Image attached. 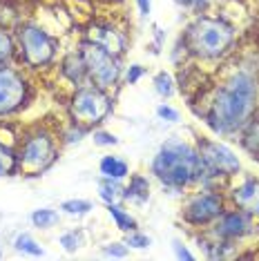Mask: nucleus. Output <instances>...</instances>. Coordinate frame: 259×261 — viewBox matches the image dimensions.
<instances>
[{
	"mask_svg": "<svg viewBox=\"0 0 259 261\" xmlns=\"http://www.w3.org/2000/svg\"><path fill=\"white\" fill-rule=\"evenodd\" d=\"M257 83L248 72H237L217 90L210 103L208 123L221 134L244 127L255 110Z\"/></svg>",
	"mask_w": 259,
	"mask_h": 261,
	"instance_id": "1",
	"label": "nucleus"
},
{
	"mask_svg": "<svg viewBox=\"0 0 259 261\" xmlns=\"http://www.w3.org/2000/svg\"><path fill=\"white\" fill-rule=\"evenodd\" d=\"M201 161L199 152L184 141L170 139L161 145L152 161V174L161 183L172 188H184L201 174Z\"/></svg>",
	"mask_w": 259,
	"mask_h": 261,
	"instance_id": "2",
	"label": "nucleus"
},
{
	"mask_svg": "<svg viewBox=\"0 0 259 261\" xmlns=\"http://www.w3.org/2000/svg\"><path fill=\"white\" fill-rule=\"evenodd\" d=\"M235 40V29L219 18L201 16L188 27L186 45L199 58H219L230 49Z\"/></svg>",
	"mask_w": 259,
	"mask_h": 261,
	"instance_id": "3",
	"label": "nucleus"
},
{
	"mask_svg": "<svg viewBox=\"0 0 259 261\" xmlns=\"http://www.w3.org/2000/svg\"><path fill=\"white\" fill-rule=\"evenodd\" d=\"M16 159H18V170L25 172L27 176H36L45 172L56 159V145L51 134L43 132V129L29 134Z\"/></svg>",
	"mask_w": 259,
	"mask_h": 261,
	"instance_id": "4",
	"label": "nucleus"
},
{
	"mask_svg": "<svg viewBox=\"0 0 259 261\" xmlns=\"http://www.w3.org/2000/svg\"><path fill=\"white\" fill-rule=\"evenodd\" d=\"M110 110L112 100L101 87H81L69 105L74 123H79V125H92V123L103 121L110 114Z\"/></svg>",
	"mask_w": 259,
	"mask_h": 261,
	"instance_id": "5",
	"label": "nucleus"
},
{
	"mask_svg": "<svg viewBox=\"0 0 259 261\" xmlns=\"http://www.w3.org/2000/svg\"><path fill=\"white\" fill-rule=\"evenodd\" d=\"M81 56H83L87 74L96 83V87L108 90V87H112L119 81L121 72H119V65H116V58L112 56L110 51H105L101 45L85 40L83 47H81Z\"/></svg>",
	"mask_w": 259,
	"mask_h": 261,
	"instance_id": "6",
	"label": "nucleus"
},
{
	"mask_svg": "<svg viewBox=\"0 0 259 261\" xmlns=\"http://www.w3.org/2000/svg\"><path fill=\"white\" fill-rule=\"evenodd\" d=\"M18 40H20V49H22V56H25V63L32 65V67L47 65L56 54V40L47 32H43L40 27H34V25L22 27L18 34Z\"/></svg>",
	"mask_w": 259,
	"mask_h": 261,
	"instance_id": "7",
	"label": "nucleus"
},
{
	"mask_svg": "<svg viewBox=\"0 0 259 261\" xmlns=\"http://www.w3.org/2000/svg\"><path fill=\"white\" fill-rule=\"evenodd\" d=\"M199 161L201 170L215 176H230L239 172V161L230 147L217 143V141H201L199 143Z\"/></svg>",
	"mask_w": 259,
	"mask_h": 261,
	"instance_id": "8",
	"label": "nucleus"
},
{
	"mask_svg": "<svg viewBox=\"0 0 259 261\" xmlns=\"http://www.w3.org/2000/svg\"><path fill=\"white\" fill-rule=\"evenodd\" d=\"M27 83L9 67H0V114L18 110L25 100Z\"/></svg>",
	"mask_w": 259,
	"mask_h": 261,
	"instance_id": "9",
	"label": "nucleus"
},
{
	"mask_svg": "<svg viewBox=\"0 0 259 261\" xmlns=\"http://www.w3.org/2000/svg\"><path fill=\"white\" fill-rule=\"evenodd\" d=\"M221 212H223V203L219 194L203 192L190 199V203L184 210V219L192 225H203L217 217H221Z\"/></svg>",
	"mask_w": 259,
	"mask_h": 261,
	"instance_id": "10",
	"label": "nucleus"
},
{
	"mask_svg": "<svg viewBox=\"0 0 259 261\" xmlns=\"http://www.w3.org/2000/svg\"><path fill=\"white\" fill-rule=\"evenodd\" d=\"M250 228H252V221H250L248 212L235 210V212H226V215H221V219L217 221L215 234L223 237V239H237V237L248 234Z\"/></svg>",
	"mask_w": 259,
	"mask_h": 261,
	"instance_id": "11",
	"label": "nucleus"
},
{
	"mask_svg": "<svg viewBox=\"0 0 259 261\" xmlns=\"http://www.w3.org/2000/svg\"><path fill=\"white\" fill-rule=\"evenodd\" d=\"M87 40L101 45L112 56H119V54H123V49H125V38H123V34L116 32L112 25H103V22H96V25L90 27Z\"/></svg>",
	"mask_w": 259,
	"mask_h": 261,
	"instance_id": "12",
	"label": "nucleus"
},
{
	"mask_svg": "<svg viewBox=\"0 0 259 261\" xmlns=\"http://www.w3.org/2000/svg\"><path fill=\"white\" fill-rule=\"evenodd\" d=\"M232 201L237 203L244 212H248L252 217H259V181L248 179L244 181L239 188L232 190Z\"/></svg>",
	"mask_w": 259,
	"mask_h": 261,
	"instance_id": "13",
	"label": "nucleus"
},
{
	"mask_svg": "<svg viewBox=\"0 0 259 261\" xmlns=\"http://www.w3.org/2000/svg\"><path fill=\"white\" fill-rule=\"evenodd\" d=\"M63 74L67 76L72 83H76V85H81L87 74V67H85V61L81 54H69L67 58H65L63 63Z\"/></svg>",
	"mask_w": 259,
	"mask_h": 261,
	"instance_id": "14",
	"label": "nucleus"
},
{
	"mask_svg": "<svg viewBox=\"0 0 259 261\" xmlns=\"http://www.w3.org/2000/svg\"><path fill=\"white\" fill-rule=\"evenodd\" d=\"M127 172H130V168L123 159H119V156H103L101 159V174H105L108 179L121 181L127 176Z\"/></svg>",
	"mask_w": 259,
	"mask_h": 261,
	"instance_id": "15",
	"label": "nucleus"
},
{
	"mask_svg": "<svg viewBox=\"0 0 259 261\" xmlns=\"http://www.w3.org/2000/svg\"><path fill=\"white\" fill-rule=\"evenodd\" d=\"M150 194V186H148V179L141 174H134L132 179H130V186L125 188V194L123 197L130 199V201H145Z\"/></svg>",
	"mask_w": 259,
	"mask_h": 261,
	"instance_id": "16",
	"label": "nucleus"
},
{
	"mask_svg": "<svg viewBox=\"0 0 259 261\" xmlns=\"http://www.w3.org/2000/svg\"><path fill=\"white\" fill-rule=\"evenodd\" d=\"M110 217L114 219L116 228L123 230V232H132V230L137 228V221L130 217V212H125L121 205H116V203H110Z\"/></svg>",
	"mask_w": 259,
	"mask_h": 261,
	"instance_id": "17",
	"label": "nucleus"
},
{
	"mask_svg": "<svg viewBox=\"0 0 259 261\" xmlns=\"http://www.w3.org/2000/svg\"><path fill=\"white\" fill-rule=\"evenodd\" d=\"M18 170V159L16 154L0 143V176H9Z\"/></svg>",
	"mask_w": 259,
	"mask_h": 261,
	"instance_id": "18",
	"label": "nucleus"
},
{
	"mask_svg": "<svg viewBox=\"0 0 259 261\" xmlns=\"http://www.w3.org/2000/svg\"><path fill=\"white\" fill-rule=\"evenodd\" d=\"M98 190H101V199L108 201V203H116V199H121V186L116 179H108L105 176V181H101Z\"/></svg>",
	"mask_w": 259,
	"mask_h": 261,
	"instance_id": "19",
	"label": "nucleus"
},
{
	"mask_svg": "<svg viewBox=\"0 0 259 261\" xmlns=\"http://www.w3.org/2000/svg\"><path fill=\"white\" fill-rule=\"evenodd\" d=\"M32 221L36 228H51V225L58 223V212L49 210V207H43V210H36L32 215Z\"/></svg>",
	"mask_w": 259,
	"mask_h": 261,
	"instance_id": "20",
	"label": "nucleus"
},
{
	"mask_svg": "<svg viewBox=\"0 0 259 261\" xmlns=\"http://www.w3.org/2000/svg\"><path fill=\"white\" fill-rule=\"evenodd\" d=\"M14 246H16V250L29 252V254H34V257H40V254H43V248H40L29 234H18L14 241Z\"/></svg>",
	"mask_w": 259,
	"mask_h": 261,
	"instance_id": "21",
	"label": "nucleus"
},
{
	"mask_svg": "<svg viewBox=\"0 0 259 261\" xmlns=\"http://www.w3.org/2000/svg\"><path fill=\"white\" fill-rule=\"evenodd\" d=\"M61 210H65L67 215H87L92 210V203L83 199H72V201H65L61 205Z\"/></svg>",
	"mask_w": 259,
	"mask_h": 261,
	"instance_id": "22",
	"label": "nucleus"
},
{
	"mask_svg": "<svg viewBox=\"0 0 259 261\" xmlns=\"http://www.w3.org/2000/svg\"><path fill=\"white\" fill-rule=\"evenodd\" d=\"M16 47H14V40L5 29H0V63H7L11 56H14Z\"/></svg>",
	"mask_w": 259,
	"mask_h": 261,
	"instance_id": "23",
	"label": "nucleus"
},
{
	"mask_svg": "<svg viewBox=\"0 0 259 261\" xmlns=\"http://www.w3.org/2000/svg\"><path fill=\"white\" fill-rule=\"evenodd\" d=\"M244 145L248 147L252 154H259V121H252L248 125V132L244 136Z\"/></svg>",
	"mask_w": 259,
	"mask_h": 261,
	"instance_id": "24",
	"label": "nucleus"
},
{
	"mask_svg": "<svg viewBox=\"0 0 259 261\" xmlns=\"http://www.w3.org/2000/svg\"><path fill=\"white\" fill-rule=\"evenodd\" d=\"M154 87H157V92L161 94V96H170V94L174 92V87H172V76L166 74V72L157 74V76H154Z\"/></svg>",
	"mask_w": 259,
	"mask_h": 261,
	"instance_id": "25",
	"label": "nucleus"
},
{
	"mask_svg": "<svg viewBox=\"0 0 259 261\" xmlns=\"http://www.w3.org/2000/svg\"><path fill=\"white\" fill-rule=\"evenodd\" d=\"M81 243H83V232H76V230H72V232H67V234L61 237V246H63L67 252L79 250Z\"/></svg>",
	"mask_w": 259,
	"mask_h": 261,
	"instance_id": "26",
	"label": "nucleus"
},
{
	"mask_svg": "<svg viewBox=\"0 0 259 261\" xmlns=\"http://www.w3.org/2000/svg\"><path fill=\"white\" fill-rule=\"evenodd\" d=\"M150 243H152V239H150V237H145V234H139V232H134V230H132V234L127 237V246H132V248H139V250H143V248H150Z\"/></svg>",
	"mask_w": 259,
	"mask_h": 261,
	"instance_id": "27",
	"label": "nucleus"
},
{
	"mask_svg": "<svg viewBox=\"0 0 259 261\" xmlns=\"http://www.w3.org/2000/svg\"><path fill=\"white\" fill-rule=\"evenodd\" d=\"M94 143L96 145H114V143H119V139L110 132H94Z\"/></svg>",
	"mask_w": 259,
	"mask_h": 261,
	"instance_id": "28",
	"label": "nucleus"
},
{
	"mask_svg": "<svg viewBox=\"0 0 259 261\" xmlns=\"http://www.w3.org/2000/svg\"><path fill=\"white\" fill-rule=\"evenodd\" d=\"M157 114H159V118H166V121H179V112L168 108V105H159Z\"/></svg>",
	"mask_w": 259,
	"mask_h": 261,
	"instance_id": "29",
	"label": "nucleus"
},
{
	"mask_svg": "<svg viewBox=\"0 0 259 261\" xmlns=\"http://www.w3.org/2000/svg\"><path fill=\"white\" fill-rule=\"evenodd\" d=\"M176 5H181V7L186 9H194V11H201L205 5H208V0H174Z\"/></svg>",
	"mask_w": 259,
	"mask_h": 261,
	"instance_id": "30",
	"label": "nucleus"
},
{
	"mask_svg": "<svg viewBox=\"0 0 259 261\" xmlns=\"http://www.w3.org/2000/svg\"><path fill=\"white\" fill-rule=\"evenodd\" d=\"M127 248L121 246V243H112V246L105 248V254H110V257H125Z\"/></svg>",
	"mask_w": 259,
	"mask_h": 261,
	"instance_id": "31",
	"label": "nucleus"
},
{
	"mask_svg": "<svg viewBox=\"0 0 259 261\" xmlns=\"http://www.w3.org/2000/svg\"><path fill=\"white\" fill-rule=\"evenodd\" d=\"M141 74H143V67H141V65H132V67L127 69V83H137L139 79H141Z\"/></svg>",
	"mask_w": 259,
	"mask_h": 261,
	"instance_id": "32",
	"label": "nucleus"
},
{
	"mask_svg": "<svg viewBox=\"0 0 259 261\" xmlns=\"http://www.w3.org/2000/svg\"><path fill=\"white\" fill-rule=\"evenodd\" d=\"M174 250H176V257H179V259H192V254L186 250V246H184V243L174 241Z\"/></svg>",
	"mask_w": 259,
	"mask_h": 261,
	"instance_id": "33",
	"label": "nucleus"
},
{
	"mask_svg": "<svg viewBox=\"0 0 259 261\" xmlns=\"http://www.w3.org/2000/svg\"><path fill=\"white\" fill-rule=\"evenodd\" d=\"M137 3H139L141 14H143V16H148V14H150V0H137Z\"/></svg>",
	"mask_w": 259,
	"mask_h": 261,
	"instance_id": "34",
	"label": "nucleus"
}]
</instances>
